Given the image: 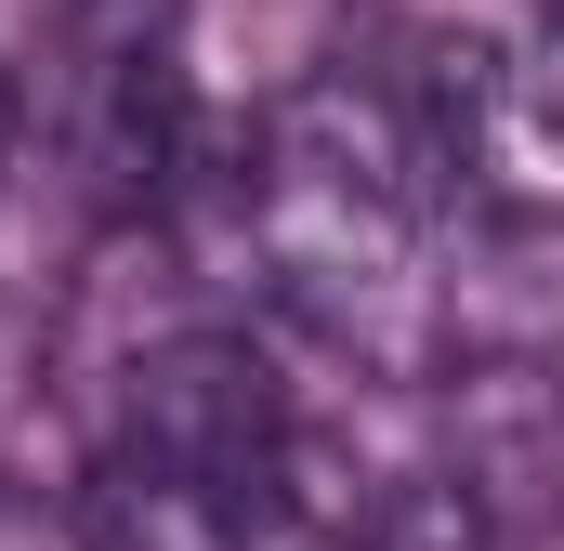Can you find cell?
Returning a JSON list of instances; mask_svg holds the SVG:
<instances>
[{
	"label": "cell",
	"instance_id": "6da1fadb",
	"mask_svg": "<svg viewBox=\"0 0 564 551\" xmlns=\"http://www.w3.org/2000/svg\"><path fill=\"white\" fill-rule=\"evenodd\" d=\"M119 446L184 460V473H250V486H276L289 473V408H276V381H263L250 342H158L132 368Z\"/></svg>",
	"mask_w": 564,
	"mask_h": 551
},
{
	"label": "cell",
	"instance_id": "7a4b0ae2",
	"mask_svg": "<svg viewBox=\"0 0 564 551\" xmlns=\"http://www.w3.org/2000/svg\"><path fill=\"white\" fill-rule=\"evenodd\" d=\"M79 158H93V184H106L119 210L171 197V171H184L171 13H106V26H93V53H79Z\"/></svg>",
	"mask_w": 564,
	"mask_h": 551
},
{
	"label": "cell",
	"instance_id": "3957f363",
	"mask_svg": "<svg viewBox=\"0 0 564 551\" xmlns=\"http://www.w3.org/2000/svg\"><path fill=\"white\" fill-rule=\"evenodd\" d=\"M263 526H276V486L184 473V460H144V446H119L93 473V499H79V539L93 551H250Z\"/></svg>",
	"mask_w": 564,
	"mask_h": 551
},
{
	"label": "cell",
	"instance_id": "277c9868",
	"mask_svg": "<svg viewBox=\"0 0 564 551\" xmlns=\"http://www.w3.org/2000/svg\"><path fill=\"white\" fill-rule=\"evenodd\" d=\"M355 551H499V526H486L473 486L408 473V486H368V499H355Z\"/></svg>",
	"mask_w": 564,
	"mask_h": 551
},
{
	"label": "cell",
	"instance_id": "5b68a950",
	"mask_svg": "<svg viewBox=\"0 0 564 551\" xmlns=\"http://www.w3.org/2000/svg\"><path fill=\"white\" fill-rule=\"evenodd\" d=\"M525 93H539V119L564 132V26H552V53H539V79H525Z\"/></svg>",
	"mask_w": 564,
	"mask_h": 551
},
{
	"label": "cell",
	"instance_id": "8992f818",
	"mask_svg": "<svg viewBox=\"0 0 564 551\" xmlns=\"http://www.w3.org/2000/svg\"><path fill=\"white\" fill-rule=\"evenodd\" d=\"M0 171H13V93H0Z\"/></svg>",
	"mask_w": 564,
	"mask_h": 551
}]
</instances>
